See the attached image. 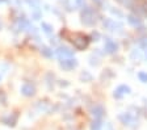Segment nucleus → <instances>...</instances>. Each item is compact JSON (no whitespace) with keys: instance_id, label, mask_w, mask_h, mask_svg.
Returning <instances> with one entry per match:
<instances>
[{"instance_id":"1","label":"nucleus","mask_w":147,"mask_h":130,"mask_svg":"<svg viewBox=\"0 0 147 130\" xmlns=\"http://www.w3.org/2000/svg\"><path fill=\"white\" fill-rule=\"evenodd\" d=\"M22 92H24L25 95H33V93H34L33 86H32L30 83H26L24 87H22Z\"/></svg>"}]
</instances>
